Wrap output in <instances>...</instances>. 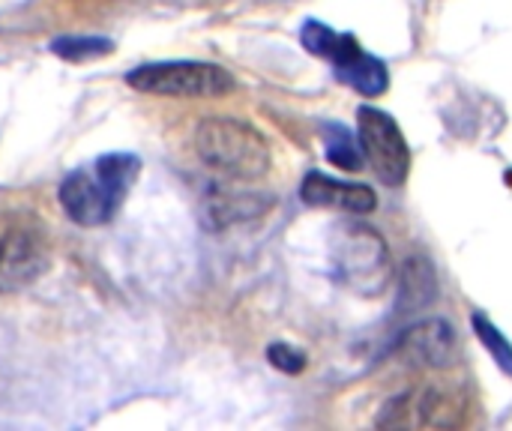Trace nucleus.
<instances>
[{
	"label": "nucleus",
	"mask_w": 512,
	"mask_h": 431,
	"mask_svg": "<svg viewBox=\"0 0 512 431\" xmlns=\"http://www.w3.org/2000/svg\"><path fill=\"white\" fill-rule=\"evenodd\" d=\"M141 162L129 153H108L96 159L90 171H75L60 186V204L66 216L84 228L105 225L135 183Z\"/></svg>",
	"instance_id": "1"
},
{
	"label": "nucleus",
	"mask_w": 512,
	"mask_h": 431,
	"mask_svg": "<svg viewBox=\"0 0 512 431\" xmlns=\"http://www.w3.org/2000/svg\"><path fill=\"white\" fill-rule=\"evenodd\" d=\"M201 162L231 180H258L270 168V147L258 129L234 117H207L195 129Z\"/></svg>",
	"instance_id": "2"
},
{
	"label": "nucleus",
	"mask_w": 512,
	"mask_h": 431,
	"mask_svg": "<svg viewBox=\"0 0 512 431\" xmlns=\"http://www.w3.org/2000/svg\"><path fill=\"white\" fill-rule=\"evenodd\" d=\"M300 39L309 54L330 60L336 69V78L360 90L363 96H381L390 87L387 66L378 57L366 54L351 33H336L321 21H306Z\"/></svg>",
	"instance_id": "3"
},
{
	"label": "nucleus",
	"mask_w": 512,
	"mask_h": 431,
	"mask_svg": "<svg viewBox=\"0 0 512 431\" xmlns=\"http://www.w3.org/2000/svg\"><path fill=\"white\" fill-rule=\"evenodd\" d=\"M333 261L342 276V282L363 294V297H378L387 291L393 279V264L387 243L381 240L378 231L366 225H348L336 243H333Z\"/></svg>",
	"instance_id": "4"
},
{
	"label": "nucleus",
	"mask_w": 512,
	"mask_h": 431,
	"mask_svg": "<svg viewBox=\"0 0 512 431\" xmlns=\"http://www.w3.org/2000/svg\"><path fill=\"white\" fill-rule=\"evenodd\" d=\"M126 84L141 93L177 96V99H207V96H225L234 90V78L222 66L195 63V60L141 66L126 75Z\"/></svg>",
	"instance_id": "5"
},
{
	"label": "nucleus",
	"mask_w": 512,
	"mask_h": 431,
	"mask_svg": "<svg viewBox=\"0 0 512 431\" xmlns=\"http://www.w3.org/2000/svg\"><path fill=\"white\" fill-rule=\"evenodd\" d=\"M357 117H360V144L372 171L378 174L381 183L402 186L411 168V153H408L402 129L396 126L390 114L369 108V105H363Z\"/></svg>",
	"instance_id": "6"
},
{
	"label": "nucleus",
	"mask_w": 512,
	"mask_h": 431,
	"mask_svg": "<svg viewBox=\"0 0 512 431\" xmlns=\"http://www.w3.org/2000/svg\"><path fill=\"white\" fill-rule=\"evenodd\" d=\"M48 267V249L36 228L24 222L0 225V294L21 291Z\"/></svg>",
	"instance_id": "7"
},
{
	"label": "nucleus",
	"mask_w": 512,
	"mask_h": 431,
	"mask_svg": "<svg viewBox=\"0 0 512 431\" xmlns=\"http://www.w3.org/2000/svg\"><path fill=\"white\" fill-rule=\"evenodd\" d=\"M396 351L417 363V366H432V369H447L459 357L456 333L447 321H423L411 330L402 333Z\"/></svg>",
	"instance_id": "8"
},
{
	"label": "nucleus",
	"mask_w": 512,
	"mask_h": 431,
	"mask_svg": "<svg viewBox=\"0 0 512 431\" xmlns=\"http://www.w3.org/2000/svg\"><path fill=\"white\" fill-rule=\"evenodd\" d=\"M300 195L309 207H333V210H345V213H372L378 204V198L369 186L342 183V180L318 174V171L306 174Z\"/></svg>",
	"instance_id": "9"
},
{
	"label": "nucleus",
	"mask_w": 512,
	"mask_h": 431,
	"mask_svg": "<svg viewBox=\"0 0 512 431\" xmlns=\"http://www.w3.org/2000/svg\"><path fill=\"white\" fill-rule=\"evenodd\" d=\"M399 402L405 405V399ZM411 405V423H420L426 429H456L465 423V402L450 390H426L420 396H411Z\"/></svg>",
	"instance_id": "10"
},
{
	"label": "nucleus",
	"mask_w": 512,
	"mask_h": 431,
	"mask_svg": "<svg viewBox=\"0 0 512 431\" xmlns=\"http://www.w3.org/2000/svg\"><path fill=\"white\" fill-rule=\"evenodd\" d=\"M435 273L426 261H405L402 273V309H420L429 300H435Z\"/></svg>",
	"instance_id": "11"
},
{
	"label": "nucleus",
	"mask_w": 512,
	"mask_h": 431,
	"mask_svg": "<svg viewBox=\"0 0 512 431\" xmlns=\"http://www.w3.org/2000/svg\"><path fill=\"white\" fill-rule=\"evenodd\" d=\"M324 138H327V159L345 171H360L363 168V156L351 138V132L339 123H327L324 126Z\"/></svg>",
	"instance_id": "12"
},
{
	"label": "nucleus",
	"mask_w": 512,
	"mask_h": 431,
	"mask_svg": "<svg viewBox=\"0 0 512 431\" xmlns=\"http://www.w3.org/2000/svg\"><path fill=\"white\" fill-rule=\"evenodd\" d=\"M51 51L63 60H93V57H105L111 51V39H99V36H63L51 42Z\"/></svg>",
	"instance_id": "13"
},
{
	"label": "nucleus",
	"mask_w": 512,
	"mask_h": 431,
	"mask_svg": "<svg viewBox=\"0 0 512 431\" xmlns=\"http://www.w3.org/2000/svg\"><path fill=\"white\" fill-rule=\"evenodd\" d=\"M474 330H477V336H480V342L489 348V354L495 357V363L512 375V345L498 333V327L492 324V321H486L483 315H474Z\"/></svg>",
	"instance_id": "14"
},
{
	"label": "nucleus",
	"mask_w": 512,
	"mask_h": 431,
	"mask_svg": "<svg viewBox=\"0 0 512 431\" xmlns=\"http://www.w3.org/2000/svg\"><path fill=\"white\" fill-rule=\"evenodd\" d=\"M267 357H270V363L279 369V372H285V375H300L303 369H306V354L303 351H297V348H291V345H270V351H267Z\"/></svg>",
	"instance_id": "15"
}]
</instances>
